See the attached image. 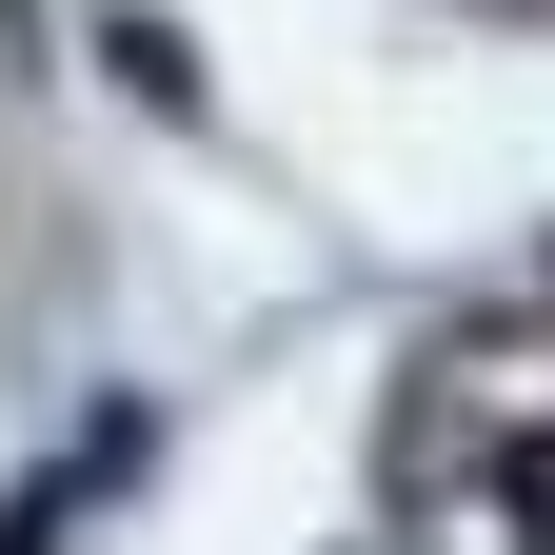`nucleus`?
Returning <instances> with one entry per match:
<instances>
[{
  "instance_id": "nucleus-1",
  "label": "nucleus",
  "mask_w": 555,
  "mask_h": 555,
  "mask_svg": "<svg viewBox=\"0 0 555 555\" xmlns=\"http://www.w3.org/2000/svg\"><path fill=\"white\" fill-rule=\"evenodd\" d=\"M60 516H80L60 476H40V496H0V555H60Z\"/></svg>"
},
{
  "instance_id": "nucleus-2",
  "label": "nucleus",
  "mask_w": 555,
  "mask_h": 555,
  "mask_svg": "<svg viewBox=\"0 0 555 555\" xmlns=\"http://www.w3.org/2000/svg\"><path fill=\"white\" fill-rule=\"evenodd\" d=\"M516 535H555V456H516Z\"/></svg>"
}]
</instances>
